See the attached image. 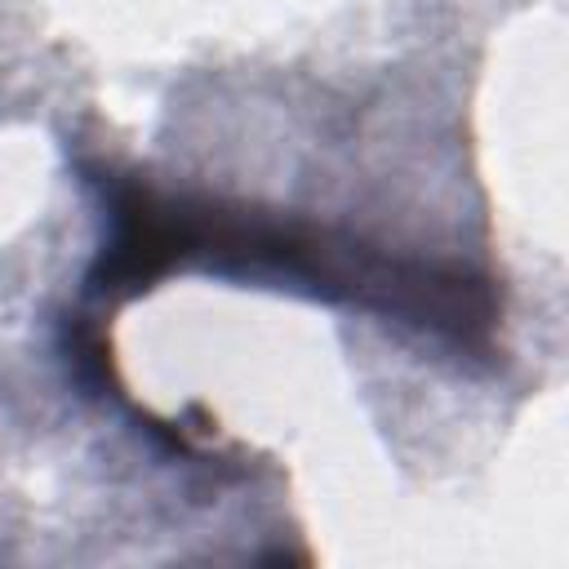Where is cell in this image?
Segmentation results:
<instances>
[{"instance_id":"1","label":"cell","mask_w":569,"mask_h":569,"mask_svg":"<svg viewBox=\"0 0 569 569\" xmlns=\"http://www.w3.org/2000/svg\"><path fill=\"white\" fill-rule=\"evenodd\" d=\"M80 173L98 191L107 227L84 271V293L107 307L156 289L173 271H200L400 325L476 365L498 356L502 307L493 276L462 258L405 253L329 222L164 191L93 160H80Z\"/></svg>"}]
</instances>
